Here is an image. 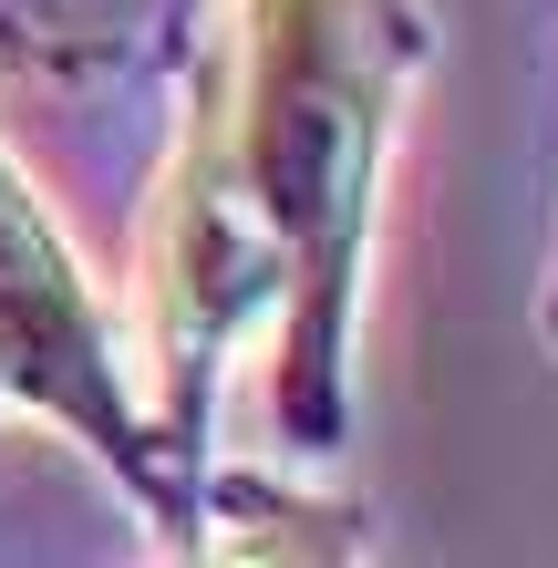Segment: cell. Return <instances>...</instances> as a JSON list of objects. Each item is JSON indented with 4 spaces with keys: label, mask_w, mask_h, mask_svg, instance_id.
I'll use <instances>...</instances> for the list:
<instances>
[{
    "label": "cell",
    "mask_w": 558,
    "mask_h": 568,
    "mask_svg": "<svg viewBox=\"0 0 558 568\" xmlns=\"http://www.w3.org/2000/svg\"><path fill=\"white\" fill-rule=\"evenodd\" d=\"M0 414H42L62 434H83L145 496V517H166V527L186 517L155 434L135 424V393L114 383V311L93 300L73 239L21 186L11 155H0Z\"/></svg>",
    "instance_id": "obj_2"
},
{
    "label": "cell",
    "mask_w": 558,
    "mask_h": 568,
    "mask_svg": "<svg viewBox=\"0 0 558 568\" xmlns=\"http://www.w3.org/2000/svg\"><path fill=\"white\" fill-rule=\"evenodd\" d=\"M393 104H404V21L383 0L239 11L227 83L186 104L176 176L145 227V383L166 465L196 455L207 383L258 321H280L270 393L301 424V455H332Z\"/></svg>",
    "instance_id": "obj_1"
}]
</instances>
